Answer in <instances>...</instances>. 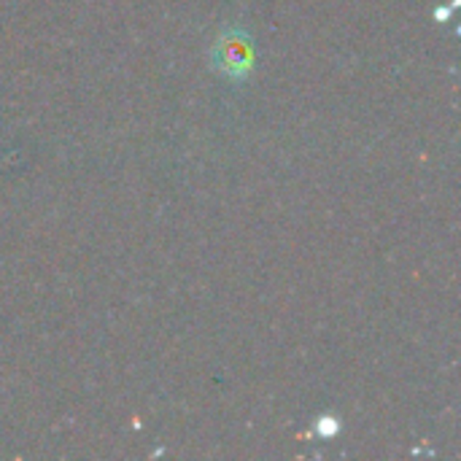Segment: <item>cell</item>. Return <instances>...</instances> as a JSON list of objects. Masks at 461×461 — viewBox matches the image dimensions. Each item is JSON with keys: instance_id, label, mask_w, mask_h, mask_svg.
I'll use <instances>...</instances> for the list:
<instances>
[{"instance_id": "6da1fadb", "label": "cell", "mask_w": 461, "mask_h": 461, "mask_svg": "<svg viewBox=\"0 0 461 461\" xmlns=\"http://www.w3.org/2000/svg\"><path fill=\"white\" fill-rule=\"evenodd\" d=\"M254 65V41L246 30L230 27L213 46V68L227 78H246Z\"/></svg>"}]
</instances>
